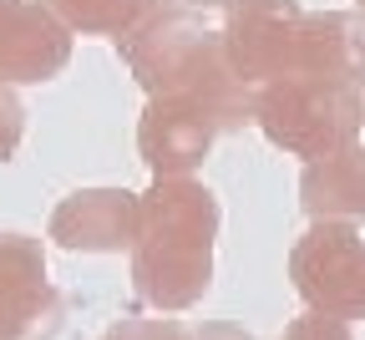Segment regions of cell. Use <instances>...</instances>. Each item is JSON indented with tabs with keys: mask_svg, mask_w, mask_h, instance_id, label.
<instances>
[{
	"mask_svg": "<svg viewBox=\"0 0 365 340\" xmlns=\"http://www.w3.org/2000/svg\"><path fill=\"white\" fill-rule=\"evenodd\" d=\"M117 56L148 96H188L218 132L254 127V91L223 61V41L208 16L178 0H143L137 21L117 36Z\"/></svg>",
	"mask_w": 365,
	"mask_h": 340,
	"instance_id": "6da1fadb",
	"label": "cell"
},
{
	"mask_svg": "<svg viewBox=\"0 0 365 340\" xmlns=\"http://www.w3.org/2000/svg\"><path fill=\"white\" fill-rule=\"evenodd\" d=\"M213 239L218 199L198 178H153L137 193V244H132V289L158 315L193 310L213 284Z\"/></svg>",
	"mask_w": 365,
	"mask_h": 340,
	"instance_id": "7a4b0ae2",
	"label": "cell"
},
{
	"mask_svg": "<svg viewBox=\"0 0 365 340\" xmlns=\"http://www.w3.org/2000/svg\"><path fill=\"white\" fill-rule=\"evenodd\" d=\"M254 127L294 158H330L360 142V107L350 76L289 71L254 91Z\"/></svg>",
	"mask_w": 365,
	"mask_h": 340,
	"instance_id": "3957f363",
	"label": "cell"
},
{
	"mask_svg": "<svg viewBox=\"0 0 365 340\" xmlns=\"http://www.w3.org/2000/svg\"><path fill=\"white\" fill-rule=\"evenodd\" d=\"M289 279L309 310L365 320V239L350 224H314L289 254Z\"/></svg>",
	"mask_w": 365,
	"mask_h": 340,
	"instance_id": "277c9868",
	"label": "cell"
},
{
	"mask_svg": "<svg viewBox=\"0 0 365 340\" xmlns=\"http://www.w3.org/2000/svg\"><path fill=\"white\" fill-rule=\"evenodd\" d=\"M299 21H304L299 0H234L223 11V26H218L223 61L234 66V76L249 91H259L274 76H289Z\"/></svg>",
	"mask_w": 365,
	"mask_h": 340,
	"instance_id": "5b68a950",
	"label": "cell"
},
{
	"mask_svg": "<svg viewBox=\"0 0 365 340\" xmlns=\"http://www.w3.org/2000/svg\"><path fill=\"white\" fill-rule=\"evenodd\" d=\"M61 295L46 279V249L31 234H0V340H51Z\"/></svg>",
	"mask_w": 365,
	"mask_h": 340,
	"instance_id": "8992f818",
	"label": "cell"
},
{
	"mask_svg": "<svg viewBox=\"0 0 365 340\" xmlns=\"http://www.w3.org/2000/svg\"><path fill=\"white\" fill-rule=\"evenodd\" d=\"M218 122L188 96H148L137 117V153L153 178H193L213 153Z\"/></svg>",
	"mask_w": 365,
	"mask_h": 340,
	"instance_id": "52a82bcc",
	"label": "cell"
},
{
	"mask_svg": "<svg viewBox=\"0 0 365 340\" xmlns=\"http://www.w3.org/2000/svg\"><path fill=\"white\" fill-rule=\"evenodd\" d=\"M71 31L41 0H0V86L51 81L71 61Z\"/></svg>",
	"mask_w": 365,
	"mask_h": 340,
	"instance_id": "ba28073f",
	"label": "cell"
},
{
	"mask_svg": "<svg viewBox=\"0 0 365 340\" xmlns=\"http://www.w3.org/2000/svg\"><path fill=\"white\" fill-rule=\"evenodd\" d=\"M46 234L71 254H132L137 244V193L132 188H76L51 209Z\"/></svg>",
	"mask_w": 365,
	"mask_h": 340,
	"instance_id": "9c48e42d",
	"label": "cell"
},
{
	"mask_svg": "<svg viewBox=\"0 0 365 340\" xmlns=\"http://www.w3.org/2000/svg\"><path fill=\"white\" fill-rule=\"evenodd\" d=\"M299 204L314 224H350L365 219V142L304 163L299 178Z\"/></svg>",
	"mask_w": 365,
	"mask_h": 340,
	"instance_id": "30bf717a",
	"label": "cell"
},
{
	"mask_svg": "<svg viewBox=\"0 0 365 340\" xmlns=\"http://www.w3.org/2000/svg\"><path fill=\"white\" fill-rule=\"evenodd\" d=\"M360 51H365V11H304L289 71L350 76Z\"/></svg>",
	"mask_w": 365,
	"mask_h": 340,
	"instance_id": "8fae6325",
	"label": "cell"
},
{
	"mask_svg": "<svg viewBox=\"0 0 365 340\" xmlns=\"http://www.w3.org/2000/svg\"><path fill=\"white\" fill-rule=\"evenodd\" d=\"M46 11H51L71 36H122L137 11H143V0H41Z\"/></svg>",
	"mask_w": 365,
	"mask_h": 340,
	"instance_id": "7c38bea8",
	"label": "cell"
},
{
	"mask_svg": "<svg viewBox=\"0 0 365 340\" xmlns=\"http://www.w3.org/2000/svg\"><path fill=\"white\" fill-rule=\"evenodd\" d=\"M102 340H193V330H182L178 320H148V315H127L117 325H107Z\"/></svg>",
	"mask_w": 365,
	"mask_h": 340,
	"instance_id": "4fadbf2b",
	"label": "cell"
},
{
	"mask_svg": "<svg viewBox=\"0 0 365 340\" xmlns=\"http://www.w3.org/2000/svg\"><path fill=\"white\" fill-rule=\"evenodd\" d=\"M279 340H355V335H350V325H345L340 315L304 310L299 320H289V325H284V335H279Z\"/></svg>",
	"mask_w": 365,
	"mask_h": 340,
	"instance_id": "5bb4252c",
	"label": "cell"
},
{
	"mask_svg": "<svg viewBox=\"0 0 365 340\" xmlns=\"http://www.w3.org/2000/svg\"><path fill=\"white\" fill-rule=\"evenodd\" d=\"M21 137H26V107L16 86H0V158H16Z\"/></svg>",
	"mask_w": 365,
	"mask_h": 340,
	"instance_id": "9a60e30c",
	"label": "cell"
},
{
	"mask_svg": "<svg viewBox=\"0 0 365 340\" xmlns=\"http://www.w3.org/2000/svg\"><path fill=\"white\" fill-rule=\"evenodd\" d=\"M193 340H249L239 325H203V330H193Z\"/></svg>",
	"mask_w": 365,
	"mask_h": 340,
	"instance_id": "2e32d148",
	"label": "cell"
},
{
	"mask_svg": "<svg viewBox=\"0 0 365 340\" xmlns=\"http://www.w3.org/2000/svg\"><path fill=\"white\" fill-rule=\"evenodd\" d=\"M350 86H355V107H360V127H365V51H360V61L350 66Z\"/></svg>",
	"mask_w": 365,
	"mask_h": 340,
	"instance_id": "e0dca14e",
	"label": "cell"
},
{
	"mask_svg": "<svg viewBox=\"0 0 365 340\" xmlns=\"http://www.w3.org/2000/svg\"><path fill=\"white\" fill-rule=\"evenodd\" d=\"M178 6H188V11H198V16H208V11H228L234 0H178Z\"/></svg>",
	"mask_w": 365,
	"mask_h": 340,
	"instance_id": "ac0fdd59",
	"label": "cell"
},
{
	"mask_svg": "<svg viewBox=\"0 0 365 340\" xmlns=\"http://www.w3.org/2000/svg\"><path fill=\"white\" fill-rule=\"evenodd\" d=\"M355 6H360V11H365V0H355Z\"/></svg>",
	"mask_w": 365,
	"mask_h": 340,
	"instance_id": "d6986e66",
	"label": "cell"
}]
</instances>
